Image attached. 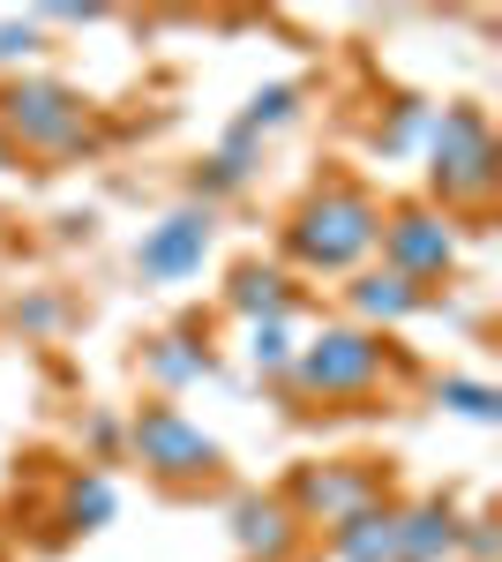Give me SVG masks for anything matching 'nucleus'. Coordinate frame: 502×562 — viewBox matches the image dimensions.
<instances>
[{"label": "nucleus", "instance_id": "nucleus-1", "mask_svg": "<svg viewBox=\"0 0 502 562\" xmlns=\"http://www.w3.org/2000/svg\"><path fill=\"white\" fill-rule=\"evenodd\" d=\"M376 233H382V211L360 188H345V180H331L323 195H308L300 217L286 225V240H293V256L308 270H353V262L376 248Z\"/></svg>", "mask_w": 502, "mask_h": 562}, {"label": "nucleus", "instance_id": "nucleus-2", "mask_svg": "<svg viewBox=\"0 0 502 562\" xmlns=\"http://www.w3.org/2000/svg\"><path fill=\"white\" fill-rule=\"evenodd\" d=\"M435 188L458 203H488V188H495V135L472 105L443 113V128H435Z\"/></svg>", "mask_w": 502, "mask_h": 562}, {"label": "nucleus", "instance_id": "nucleus-3", "mask_svg": "<svg viewBox=\"0 0 502 562\" xmlns=\"http://www.w3.org/2000/svg\"><path fill=\"white\" fill-rule=\"evenodd\" d=\"M135 450H143V465L166 480H210L217 473V442H210L180 405H143V420H135Z\"/></svg>", "mask_w": 502, "mask_h": 562}, {"label": "nucleus", "instance_id": "nucleus-4", "mask_svg": "<svg viewBox=\"0 0 502 562\" xmlns=\"http://www.w3.org/2000/svg\"><path fill=\"white\" fill-rule=\"evenodd\" d=\"M293 375L315 397H353V390H368L382 375V338L376 330H331L293 360Z\"/></svg>", "mask_w": 502, "mask_h": 562}, {"label": "nucleus", "instance_id": "nucleus-5", "mask_svg": "<svg viewBox=\"0 0 502 562\" xmlns=\"http://www.w3.org/2000/svg\"><path fill=\"white\" fill-rule=\"evenodd\" d=\"M0 128L23 135V143H38V150H76L83 143V98L60 83H15L8 90V105H0Z\"/></svg>", "mask_w": 502, "mask_h": 562}, {"label": "nucleus", "instance_id": "nucleus-6", "mask_svg": "<svg viewBox=\"0 0 502 562\" xmlns=\"http://www.w3.org/2000/svg\"><path fill=\"white\" fill-rule=\"evenodd\" d=\"M376 248H390V270H398V278H413V285L443 278V270H450V256H458L450 225H443V217H427V211H398L376 233Z\"/></svg>", "mask_w": 502, "mask_h": 562}, {"label": "nucleus", "instance_id": "nucleus-7", "mask_svg": "<svg viewBox=\"0 0 502 562\" xmlns=\"http://www.w3.org/2000/svg\"><path fill=\"white\" fill-rule=\"evenodd\" d=\"M203 248H210V211H180L135 248V262H143V278H166L172 285V278H188L203 262Z\"/></svg>", "mask_w": 502, "mask_h": 562}, {"label": "nucleus", "instance_id": "nucleus-8", "mask_svg": "<svg viewBox=\"0 0 502 562\" xmlns=\"http://www.w3.org/2000/svg\"><path fill=\"white\" fill-rule=\"evenodd\" d=\"M233 532H241L248 562H278L300 540V510H293V503H278V495H248V503L233 510Z\"/></svg>", "mask_w": 502, "mask_h": 562}, {"label": "nucleus", "instance_id": "nucleus-9", "mask_svg": "<svg viewBox=\"0 0 502 562\" xmlns=\"http://www.w3.org/2000/svg\"><path fill=\"white\" fill-rule=\"evenodd\" d=\"M300 510L308 518H323V525H337V518H353V510H368L376 503V473L368 465H353V473H300Z\"/></svg>", "mask_w": 502, "mask_h": 562}, {"label": "nucleus", "instance_id": "nucleus-10", "mask_svg": "<svg viewBox=\"0 0 502 562\" xmlns=\"http://www.w3.org/2000/svg\"><path fill=\"white\" fill-rule=\"evenodd\" d=\"M331 555L337 562H398V510L368 503V510L337 518L331 525Z\"/></svg>", "mask_w": 502, "mask_h": 562}, {"label": "nucleus", "instance_id": "nucleus-11", "mask_svg": "<svg viewBox=\"0 0 502 562\" xmlns=\"http://www.w3.org/2000/svg\"><path fill=\"white\" fill-rule=\"evenodd\" d=\"M450 548H458V518L443 503L398 510V562H450Z\"/></svg>", "mask_w": 502, "mask_h": 562}, {"label": "nucleus", "instance_id": "nucleus-12", "mask_svg": "<svg viewBox=\"0 0 502 562\" xmlns=\"http://www.w3.org/2000/svg\"><path fill=\"white\" fill-rule=\"evenodd\" d=\"M420 301H427V293H420L413 278H398V270H376V278H360V285H353V307H360L368 323H405Z\"/></svg>", "mask_w": 502, "mask_h": 562}, {"label": "nucleus", "instance_id": "nucleus-13", "mask_svg": "<svg viewBox=\"0 0 502 562\" xmlns=\"http://www.w3.org/2000/svg\"><path fill=\"white\" fill-rule=\"evenodd\" d=\"M233 307L278 323V315L293 307V293H286V278H278V270H255V262H248V270H233Z\"/></svg>", "mask_w": 502, "mask_h": 562}, {"label": "nucleus", "instance_id": "nucleus-14", "mask_svg": "<svg viewBox=\"0 0 502 562\" xmlns=\"http://www.w3.org/2000/svg\"><path fill=\"white\" fill-rule=\"evenodd\" d=\"M150 368H158V375H210V352H180V338H158Z\"/></svg>", "mask_w": 502, "mask_h": 562}, {"label": "nucleus", "instance_id": "nucleus-15", "mask_svg": "<svg viewBox=\"0 0 502 562\" xmlns=\"http://www.w3.org/2000/svg\"><path fill=\"white\" fill-rule=\"evenodd\" d=\"M286 113H293V90H286V83H278V90H263V98L248 105V121H241V135H255V128H278Z\"/></svg>", "mask_w": 502, "mask_h": 562}, {"label": "nucleus", "instance_id": "nucleus-16", "mask_svg": "<svg viewBox=\"0 0 502 562\" xmlns=\"http://www.w3.org/2000/svg\"><path fill=\"white\" fill-rule=\"evenodd\" d=\"M113 518V487H105V480H83V487H76V525H105Z\"/></svg>", "mask_w": 502, "mask_h": 562}, {"label": "nucleus", "instance_id": "nucleus-17", "mask_svg": "<svg viewBox=\"0 0 502 562\" xmlns=\"http://www.w3.org/2000/svg\"><path fill=\"white\" fill-rule=\"evenodd\" d=\"M255 368H286L293 360V346H286V323H255Z\"/></svg>", "mask_w": 502, "mask_h": 562}, {"label": "nucleus", "instance_id": "nucleus-18", "mask_svg": "<svg viewBox=\"0 0 502 562\" xmlns=\"http://www.w3.org/2000/svg\"><path fill=\"white\" fill-rule=\"evenodd\" d=\"M443 397H450L458 413H472V420H495V390H480V383H443Z\"/></svg>", "mask_w": 502, "mask_h": 562}, {"label": "nucleus", "instance_id": "nucleus-19", "mask_svg": "<svg viewBox=\"0 0 502 562\" xmlns=\"http://www.w3.org/2000/svg\"><path fill=\"white\" fill-rule=\"evenodd\" d=\"M15 53H38V31H0V60H15Z\"/></svg>", "mask_w": 502, "mask_h": 562}]
</instances>
